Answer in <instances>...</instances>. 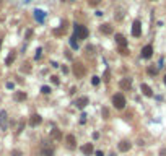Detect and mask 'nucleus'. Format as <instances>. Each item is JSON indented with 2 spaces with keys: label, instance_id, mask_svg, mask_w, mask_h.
Segmentation results:
<instances>
[{
  "label": "nucleus",
  "instance_id": "obj_12",
  "mask_svg": "<svg viewBox=\"0 0 166 156\" xmlns=\"http://www.w3.org/2000/svg\"><path fill=\"white\" fill-rule=\"evenodd\" d=\"M132 148V143L130 141H127V140H122L119 143V151H122V153H125V151H129Z\"/></svg>",
  "mask_w": 166,
  "mask_h": 156
},
{
  "label": "nucleus",
  "instance_id": "obj_25",
  "mask_svg": "<svg viewBox=\"0 0 166 156\" xmlns=\"http://www.w3.org/2000/svg\"><path fill=\"white\" fill-rule=\"evenodd\" d=\"M41 91L44 93V94H49V93H51V88H49V86H42Z\"/></svg>",
  "mask_w": 166,
  "mask_h": 156
},
{
  "label": "nucleus",
  "instance_id": "obj_19",
  "mask_svg": "<svg viewBox=\"0 0 166 156\" xmlns=\"http://www.w3.org/2000/svg\"><path fill=\"white\" fill-rule=\"evenodd\" d=\"M13 98H15V101H25L26 99V93L25 91H16Z\"/></svg>",
  "mask_w": 166,
  "mask_h": 156
},
{
  "label": "nucleus",
  "instance_id": "obj_29",
  "mask_svg": "<svg viewBox=\"0 0 166 156\" xmlns=\"http://www.w3.org/2000/svg\"><path fill=\"white\" fill-rule=\"evenodd\" d=\"M107 115H109V111H107L106 107H103V117H104V119H107Z\"/></svg>",
  "mask_w": 166,
  "mask_h": 156
},
{
  "label": "nucleus",
  "instance_id": "obj_36",
  "mask_svg": "<svg viewBox=\"0 0 166 156\" xmlns=\"http://www.w3.org/2000/svg\"><path fill=\"white\" fill-rule=\"evenodd\" d=\"M95 154H96V156H104V153H103V151H99V150H98Z\"/></svg>",
  "mask_w": 166,
  "mask_h": 156
},
{
  "label": "nucleus",
  "instance_id": "obj_15",
  "mask_svg": "<svg viewBox=\"0 0 166 156\" xmlns=\"http://www.w3.org/2000/svg\"><path fill=\"white\" fill-rule=\"evenodd\" d=\"M140 90H142V93L145 96H148V98H151L153 96V91H151V88L148 86V85H145V83H142V86H140Z\"/></svg>",
  "mask_w": 166,
  "mask_h": 156
},
{
  "label": "nucleus",
  "instance_id": "obj_31",
  "mask_svg": "<svg viewBox=\"0 0 166 156\" xmlns=\"http://www.w3.org/2000/svg\"><path fill=\"white\" fill-rule=\"evenodd\" d=\"M41 52H42L41 49H38V52H36V55H34V57H36V60H38V59H41Z\"/></svg>",
  "mask_w": 166,
  "mask_h": 156
},
{
  "label": "nucleus",
  "instance_id": "obj_20",
  "mask_svg": "<svg viewBox=\"0 0 166 156\" xmlns=\"http://www.w3.org/2000/svg\"><path fill=\"white\" fill-rule=\"evenodd\" d=\"M15 57H16L15 52H10V54H8V57L5 59V64H7V65H12V62L15 60Z\"/></svg>",
  "mask_w": 166,
  "mask_h": 156
},
{
  "label": "nucleus",
  "instance_id": "obj_7",
  "mask_svg": "<svg viewBox=\"0 0 166 156\" xmlns=\"http://www.w3.org/2000/svg\"><path fill=\"white\" fill-rule=\"evenodd\" d=\"M88 102H90V99H88V98H86V96H82V98H78V99H77V101H75V102H73V104H75V106H77V107H78V109H83V107H85V106H86V104H88Z\"/></svg>",
  "mask_w": 166,
  "mask_h": 156
},
{
  "label": "nucleus",
  "instance_id": "obj_6",
  "mask_svg": "<svg viewBox=\"0 0 166 156\" xmlns=\"http://www.w3.org/2000/svg\"><path fill=\"white\" fill-rule=\"evenodd\" d=\"M42 156H54V148L47 145V141H42Z\"/></svg>",
  "mask_w": 166,
  "mask_h": 156
},
{
  "label": "nucleus",
  "instance_id": "obj_37",
  "mask_svg": "<svg viewBox=\"0 0 166 156\" xmlns=\"http://www.w3.org/2000/svg\"><path fill=\"white\" fill-rule=\"evenodd\" d=\"M107 156H116V153H109V154H107Z\"/></svg>",
  "mask_w": 166,
  "mask_h": 156
},
{
  "label": "nucleus",
  "instance_id": "obj_38",
  "mask_svg": "<svg viewBox=\"0 0 166 156\" xmlns=\"http://www.w3.org/2000/svg\"><path fill=\"white\" fill-rule=\"evenodd\" d=\"M0 49H2V39H0Z\"/></svg>",
  "mask_w": 166,
  "mask_h": 156
},
{
  "label": "nucleus",
  "instance_id": "obj_17",
  "mask_svg": "<svg viewBox=\"0 0 166 156\" xmlns=\"http://www.w3.org/2000/svg\"><path fill=\"white\" fill-rule=\"evenodd\" d=\"M34 16H36V20H38L39 23H42L44 18H46V11H42V10H36V11H34Z\"/></svg>",
  "mask_w": 166,
  "mask_h": 156
},
{
  "label": "nucleus",
  "instance_id": "obj_23",
  "mask_svg": "<svg viewBox=\"0 0 166 156\" xmlns=\"http://www.w3.org/2000/svg\"><path fill=\"white\" fill-rule=\"evenodd\" d=\"M85 51H86V55H93V54H95V49H93V46H86V49H85Z\"/></svg>",
  "mask_w": 166,
  "mask_h": 156
},
{
  "label": "nucleus",
  "instance_id": "obj_5",
  "mask_svg": "<svg viewBox=\"0 0 166 156\" xmlns=\"http://www.w3.org/2000/svg\"><path fill=\"white\" fill-rule=\"evenodd\" d=\"M0 128L7 130L8 128V114L7 111H0Z\"/></svg>",
  "mask_w": 166,
  "mask_h": 156
},
{
  "label": "nucleus",
  "instance_id": "obj_14",
  "mask_svg": "<svg viewBox=\"0 0 166 156\" xmlns=\"http://www.w3.org/2000/svg\"><path fill=\"white\" fill-rule=\"evenodd\" d=\"M116 42L120 46V49H125V47H127V39H125L122 34H116Z\"/></svg>",
  "mask_w": 166,
  "mask_h": 156
},
{
  "label": "nucleus",
  "instance_id": "obj_18",
  "mask_svg": "<svg viewBox=\"0 0 166 156\" xmlns=\"http://www.w3.org/2000/svg\"><path fill=\"white\" fill-rule=\"evenodd\" d=\"M51 138L52 140H60L62 138V132L59 130V128H54V130H51Z\"/></svg>",
  "mask_w": 166,
  "mask_h": 156
},
{
  "label": "nucleus",
  "instance_id": "obj_40",
  "mask_svg": "<svg viewBox=\"0 0 166 156\" xmlns=\"http://www.w3.org/2000/svg\"><path fill=\"white\" fill-rule=\"evenodd\" d=\"M164 81H166V78H164Z\"/></svg>",
  "mask_w": 166,
  "mask_h": 156
},
{
  "label": "nucleus",
  "instance_id": "obj_34",
  "mask_svg": "<svg viewBox=\"0 0 166 156\" xmlns=\"http://www.w3.org/2000/svg\"><path fill=\"white\" fill-rule=\"evenodd\" d=\"M120 54H122V55H127V54H129L127 49H120Z\"/></svg>",
  "mask_w": 166,
  "mask_h": 156
},
{
  "label": "nucleus",
  "instance_id": "obj_24",
  "mask_svg": "<svg viewBox=\"0 0 166 156\" xmlns=\"http://www.w3.org/2000/svg\"><path fill=\"white\" fill-rule=\"evenodd\" d=\"M99 2H101V0H88V5L90 7H96Z\"/></svg>",
  "mask_w": 166,
  "mask_h": 156
},
{
  "label": "nucleus",
  "instance_id": "obj_22",
  "mask_svg": "<svg viewBox=\"0 0 166 156\" xmlns=\"http://www.w3.org/2000/svg\"><path fill=\"white\" fill-rule=\"evenodd\" d=\"M21 72H25V73H29L31 72V65L26 62V64H23V67H21Z\"/></svg>",
  "mask_w": 166,
  "mask_h": 156
},
{
  "label": "nucleus",
  "instance_id": "obj_13",
  "mask_svg": "<svg viewBox=\"0 0 166 156\" xmlns=\"http://www.w3.org/2000/svg\"><path fill=\"white\" fill-rule=\"evenodd\" d=\"M65 141H67V146H69L70 150H73L75 146H77V140H75V137L72 135V133H70V135H67V138H65Z\"/></svg>",
  "mask_w": 166,
  "mask_h": 156
},
{
  "label": "nucleus",
  "instance_id": "obj_16",
  "mask_svg": "<svg viewBox=\"0 0 166 156\" xmlns=\"http://www.w3.org/2000/svg\"><path fill=\"white\" fill-rule=\"evenodd\" d=\"M101 33L103 34H113V26H111L109 23H104V25H101Z\"/></svg>",
  "mask_w": 166,
  "mask_h": 156
},
{
  "label": "nucleus",
  "instance_id": "obj_9",
  "mask_svg": "<svg viewBox=\"0 0 166 156\" xmlns=\"http://www.w3.org/2000/svg\"><path fill=\"white\" fill-rule=\"evenodd\" d=\"M42 122V117L39 114H34V115H31V119H29V125L31 127H36V125H39V124Z\"/></svg>",
  "mask_w": 166,
  "mask_h": 156
},
{
  "label": "nucleus",
  "instance_id": "obj_30",
  "mask_svg": "<svg viewBox=\"0 0 166 156\" xmlns=\"http://www.w3.org/2000/svg\"><path fill=\"white\" fill-rule=\"evenodd\" d=\"M148 73H150V75H156V68H153V67H150V68H148Z\"/></svg>",
  "mask_w": 166,
  "mask_h": 156
},
{
  "label": "nucleus",
  "instance_id": "obj_27",
  "mask_svg": "<svg viewBox=\"0 0 166 156\" xmlns=\"http://www.w3.org/2000/svg\"><path fill=\"white\" fill-rule=\"evenodd\" d=\"M91 81H93V85L96 86V85H99V81H101V80H99V77H93V80H91Z\"/></svg>",
  "mask_w": 166,
  "mask_h": 156
},
{
  "label": "nucleus",
  "instance_id": "obj_39",
  "mask_svg": "<svg viewBox=\"0 0 166 156\" xmlns=\"http://www.w3.org/2000/svg\"><path fill=\"white\" fill-rule=\"evenodd\" d=\"M62 2H65V0H62Z\"/></svg>",
  "mask_w": 166,
  "mask_h": 156
},
{
  "label": "nucleus",
  "instance_id": "obj_4",
  "mask_svg": "<svg viewBox=\"0 0 166 156\" xmlns=\"http://www.w3.org/2000/svg\"><path fill=\"white\" fill-rule=\"evenodd\" d=\"M132 36H135V38L142 36V23H140V20L134 21V25H132Z\"/></svg>",
  "mask_w": 166,
  "mask_h": 156
},
{
  "label": "nucleus",
  "instance_id": "obj_21",
  "mask_svg": "<svg viewBox=\"0 0 166 156\" xmlns=\"http://www.w3.org/2000/svg\"><path fill=\"white\" fill-rule=\"evenodd\" d=\"M70 46L73 47V49H78V41H77V38H75V36L70 38Z\"/></svg>",
  "mask_w": 166,
  "mask_h": 156
},
{
  "label": "nucleus",
  "instance_id": "obj_41",
  "mask_svg": "<svg viewBox=\"0 0 166 156\" xmlns=\"http://www.w3.org/2000/svg\"><path fill=\"white\" fill-rule=\"evenodd\" d=\"M0 2H2V0H0Z\"/></svg>",
  "mask_w": 166,
  "mask_h": 156
},
{
  "label": "nucleus",
  "instance_id": "obj_8",
  "mask_svg": "<svg viewBox=\"0 0 166 156\" xmlns=\"http://www.w3.org/2000/svg\"><path fill=\"white\" fill-rule=\"evenodd\" d=\"M82 153H83V154H86V156H90V154H93V153H95L93 143H85V145L82 146Z\"/></svg>",
  "mask_w": 166,
  "mask_h": 156
},
{
  "label": "nucleus",
  "instance_id": "obj_28",
  "mask_svg": "<svg viewBox=\"0 0 166 156\" xmlns=\"http://www.w3.org/2000/svg\"><path fill=\"white\" fill-rule=\"evenodd\" d=\"M21 154H23V153H21L20 150H13L12 151V156H21Z\"/></svg>",
  "mask_w": 166,
  "mask_h": 156
},
{
  "label": "nucleus",
  "instance_id": "obj_10",
  "mask_svg": "<svg viewBox=\"0 0 166 156\" xmlns=\"http://www.w3.org/2000/svg\"><path fill=\"white\" fill-rule=\"evenodd\" d=\"M151 55H153V47L151 46H145L142 49V57L143 59H150Z\"/></svg>",
  "mask_w": 166,
  "mask_h": 156
},
{
  "label": "nucleus",
  "instance_id": "obj_35",
  "mask_svg": "<svg viewBox=\"0 0 166 156\" xmlns=\"http://www.w3.org/2000/svg\"><path fill=\"white\" fill-rule=\"evenodd\" d=\"M93 138H95V140H98V138H99V133L95 132V133H93Z\"/></svg>",
  "mask_w": 166,
  "mask_h": 156
},
{
  "label": "nucleus",
  "instance_id": "obj_1",
  "mask_svg": "<svg viewBox=\"0 0 166 156\" xmlns=\"http://www.w3.org/2000/svg\"><path fill=\"white\" fill-rule=\"evenodd\" d=\"M72 72H73V75L77 78H82L86 75V68H85V65L82 62H77V64H73V67H72Z\"/></svg>",
  "mask_w": 166,
  "mask_h": 156
},
{
  "label": "nucleus",
  "instance_id": "obj_3",
  "mask_svg": "<svg viewBox=\"0 0 166 156\" xmlns=\"http://www.w3.org/2000/svg\"><path fill=\"white\" fill-rule=\"evenodd\" d=\"M73 36L77 38V39H85V38L88 36L86 26H83V25H75V33H73Z\"/></svg>",
  "mask_w": 166,
  "mask_h": 156
},
{
  "label": "nucleus",
  "instance_id": "obj_33",
  "mask_svg": "<svg viewBox=\"0 0 166 156\" xmlns=\"http://www.w3.org/2000/svg\"><path fill=\"white\" fill-rule=\"evenodd\" d=\"M51 78H52V81L56 85H59V78H57V77H51Z\"/></svg>",
  "mask_w": 166,
  "mask_h": 156
},
{
  "label": "nucleus",
  "instance_id": "obj_26",
  "mask_svg": "<svg viewBox=\"0 0 166 156\" xmlns=\"http://www.w3.org/2000/svg\"><path fill=\"white\" fill-rule=\"evenodd\" d=\"M64 31H65V28L62 26L60 29H54V34H57V36H59V34H62V33H64Z\"/></svg>",
  "mask_w": 166,
  "mask_h": 156
},
{
  "label": "nucleus",
  "instance_id": "obj_2",
  "mask_svg": "<svg viewBox=\"0 0 166 156\" xmlns=\"http://www.w3.org/2000/svg\"><path fill=\"white\" fill-rule=\"evenodd\" d=\"M113 104L116 109H124L125 107V98L122 93H117V94L113 96Z\"/></svg>",
  "mask_w": 166,
  "mask_h": 156
},
{
  "label": "nucleus",
  "instance_id": "obj_11",
  "mask_svg": "<svg viewBox=\"0 0 166 156\" xmlns=\"http://www.w3.org/2000/svg\"><path fill=\"white\" fill-rule=\"evenodd\" d=\"M120 88H122V90H130V88H132V78H122V80H120Z\"/></svg>",
  "mask_w": 166,
  "mask_h": 156
},
{
  "label": "nucleus",
  "instance_id": "obj_32",
  "mask_svg": "<svg viewBox=\"0 0 166 156\" xmlns=\"http://www.w3.org/2000/svg\"><path fill=\"white\" fill-rule=\"evenodd\" d=\"M160 156H166V148H161L160 150Z\"/></svg>",
  "mask_w": 166,
  "mask_h": 156
}]
</instances>
